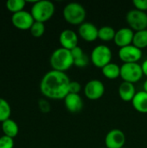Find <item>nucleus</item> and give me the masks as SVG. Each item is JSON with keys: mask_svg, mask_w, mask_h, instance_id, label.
I'll list each match as a JSON object with an SVG mask.
<instances>
[{"mask_svg": "<svg viewBox=\"0 0 147 148\" xmlns=\"http://www.w3.org/2000/svg\"><path fill=\"white\" fill-rule=\"evenodd\" d=\"M70 82L66 73L52 69L42 76L40 82V91L48 99L64 100L69 93Z\"/></svg>", "mask_w": 147, "mask_h": 148, "instance_id": "1", "label": "nucleus"}, {"mask_svg": "<svg viewBox=\"0 0 147 148\" xmlns=\"http://www.w3.org/2000/svg\"><path fill=\"white\" fill-rule=\"evenodd\" d=\"M49 64L53 70L66 73L74 66L71 51L62 47L55 49L49 57Z\"/></svg>", "mask_w": 147, "mask_h": 148, "instance_id": "2", "label": "nucleus"}, {"mask_svg": "<svg viewBox=\"0 0 147 148\" xmlns=\"http://www.w3.org/2000/svg\"><path fill=\"white\" fill-rule=\"evenodd\" d=\"M64 20L71 25L80 26L85 22L87 12L84 6L79 3L72 2L66 4L62 10Z\"/></svg>", "mask_w": 147, "mask_h": 148, "instance_id": "3", "label": "nucleus"}, {"mask_svg": "<svg viewBox=\"0 0 147 148\" xmlns=\"http://www.w3.org/2000/svg\"><path fill=\"white\" fill-rule=\"evenodd\" d=\"M55 4L49 0H39L33 3L30 13L35 22L46 23L55 14Z\"/></svg>", "mask_w": 147, "mask_h": 148, "instance_id": "4", "label": "nucleus"}, {"mask_svg": "<svg viewBox=\"0 0 147 148\" xmlns=\"http://www.w3.org/2000/svg\"><path fill=\"white\" fill-rule=\"evenodd\" d=\"M112 59L113 52L111 49L105 44H99L95 46L90 55V61L92 64L101 69L112 62Z\"/></svg>", "mask_w": 147, "mask_h": 148, "instance_id": "5", "label": "nucleus"}, {"mask_svg": "<svg viewBox=\"0 0 147 148\" xmlns=\"http://www.w3.org/2000/svg\"><path fill=\"white\" fill-rule=\"evenodd\" d=\"M143 75L141 65L139 62L123 63L120 66V78L123 82L134 84L139 82Z\"/></svg>", "mask_w": 147, "mask_h": 148, "instance_id": "6", "label": "nucleus"}, {"mask_svg": "<svg viewBox=\"0 0 147 148\" xmlns=\"http://www.w3.org/2000/svg\"><path fill=\"white\" fill-rule=\"evenodd\" d=\"M126 21L128 24V27L134 32L147 29L146 12L133 9L126 13Z\"/></svg>", "mask_w": 147, "mask_h": 148, "instance_id": "7", "label": "nucleus"}, {"mask_svg": "<svg viewBox=\"0 0 147 148\" xmlns=\"http://www.w3.org/2000/svg\"><path fill=\"white\" fill-rule=\"evenodd\" d=\"M119 58L124 63H135L139 62L142 56L143 52L140 49L137 48L133 44L119 49Z\"/></svg>", "mask_w": 147, "mask_h": 148, "instance_id": "8", "label": "nucleus"}, {"mask_svg": "<svg viewBox=\"0 0 147 148\" xmlns=\"http://www.w3.org/2000/svg\"><path fill=\"white\" fill-rule=\"evenodd\" d=\"M105 94L104 83L97 79L88 81L84 87V95L90 101H97Z\"/></svg>", "mask_w": 147, "mask_h": 148, "instance_id": "9", "label": "nucleus"}, {"mask_svg": "<svg viewBox=\"0 0 147 148\" xmlns=\"http://www.w3.org/2000/svg\"><path fill=\"white\" fill-rule=\"evenodd\" d=\"M11 23L15 28L20 30H29L32 27L35 20L30 12L27 10H22L17 13L12 14Z\"/></svg>", "mask_w": 147, "mask_h": 148, "instance_id": "10", "label": "nucleus"}, {"mask_svg": "<svg viewBox=\"0 0 147 148\" xmlns=\"http://www.w3.org/2000/svg\"><path fill=\"white\" fill-rule=\"evenodd\" d=\"M126 134L120 129H112L105 136V147L122 148L126 144Z\"/></svg>", "mask_w": 147, "mask_h": 148, "instance_id": "11", "label": "nucleus"}, {"mask_svg": "<svg viewBox=\"0 0 147 148\" xmlns=\"http://www.w3.org/2000/svg\"><path fill=\"white\" fill-rule=\"evenodd\" d=\"M59 42L62 48L71 50L78 46L79 36L75 30L66 29L60 33Z\"/></svg>", "mask_w": 147, "mask_h": 148, "instance_id": "12", "label": "nucleus"}, {"mask_svg": "<svg viewBox=\"0 0 147 148\" xmlns=\"http://www.w3.org/2000/svg\"><path fill=\"white\" fill-rule=\"evenodd\" d=\"M99 29L92 23L84 22L78 28V36L85 42H92L98 39Z\"/></svg>", "mask_w": 147, "mask_h": 148, "instance_id": "13", "label": "nucleus"}, {"mask_svg": "<svg viewBox=\"0 0 147 148\" xmlns=\"http://www.w3.org/2000/svg\"><path fill=\"white\" fill-rule=\"evenodd\" d=\"M134 36V31L129 27L120 28L116 31L113 42L116 46L120 49L133 44V40Z\"/></svg>", "mask_w": 147, "mask_h": 148, "instance_id": "14", "label": "nucleus"}, {"mask_svg": "<svg viewBox=\"0 0 147 148\" xmlns=\"http://www.w3.org/2000/svg\"><path fill=\"white\" fill-rule=\"evenodd\" d=\"M63 101L66 109L72 114L79 113L80 111H81L84 106L83 100L79 94L68 93Z\"/></svg>", "mask_w": 147, "mask_h": 148, "instance_id": "15", "label": "nucleus"}, {"mask_svg": "<svg viewBox=\"0 0 147 148\" xmlns=\"http://www.w3.org/2000/svg\"><path fill=\"white\" fill-rule=\"evenodd\" d=\"M136 88L134 84L126 82H122L118 88V94L120 98L125 101V102H130L133 101L136 95Z\"/></svg>", "mask_w": 147, "mask_h": 148, "instance_id": "16", "label": "nucleus"}, {"mask_svg": "<svg viewBox=\"0 0 147 148\" xmlns=\"http://www.w3.org/2000/svg\"><path fill=\"white\" fill-rule=\"evenodd\" d=\"M131 102L137 112L140 114H147V93L145 91L141 90L137 92Z\"/></svg>", "mask_w": 147, "mask_h": 148, "instance_id": "17", "label": "nucleus"}, {"mask_svg": "<svg viewBox=\"0 0 147 148\" xmlns=\"http://www.w3.org/2000/svg\"><path fill=\"white\" fill-rule=\"evenodd\" d=\"M1 128H2V132L3 135L10 137L12 139L16 137L19 133V127H18L17 123L11 119H9L2 122Z\"/></svg>", "mask_w": 147, "mask_h": 148, "instance_id": "18", "label": "nucleus"}, {"mask_svg": "<svg viewBox=\"0 0 147 148\" xmlns=\"http://www.w3.org/2000/svg\"><path fill=\"white\" fill-rule=\"evenodd\" d=\"M102 75L108 80H115L120 77V66L117 63L110 62L101 69Z\"/></svg>", "mask_w": 147, "mask_h": 148, "instance_id": "19", "label": "nucleus"}, {"mask_svg": "<svg viewBox=\"0 0 147 148\" xmlns=\"http://www.w3.org/2000/svg\"><path fill=\"white\" fill-rule=\"evenodd\" d=\"M115 34H116V31L113 27L105 25V26L99 28L98 39L103 42H111V41H113Z\"/></svg>", "mask_w": 147, "mask_h": 148, "instance_id": "20", "label": "nucleus"}, {"mask_svg": "<svg viewBox=\"0 0 147 148\" xmlns=\"http://www.w3.org/2000/svg\"><path fill=\"white\" fill-rule=\"evenodd\" d=\"M133 44L141 50L147 48V29L134 32Z\"/></svg>", "mask_w": 147, "mask_h": 148, "instance_id": "21", "label": "nucleus"}, {"mask_svg": "<svg viewBox=\"0 0 147 148\" xmlns=\"http://www.w3.org/2000/svg\"><path fill=\"white\" fill-rule=\"evenodd\" d=\"M11 115V108L9 102L3 98L0 97V122H3L10 119Z\"/></svg>", "mask_w": 147, "mask_h": 148, "instance_id": "22", "label": "nucleus"}, {"mask_svg": "<svg viewBox=\"0 0 147 148\" xmlns=\"http://www.w3.org/2000/svg\"><path fill=\"white\" fill-rule=\"evenodd\" d=\"M25 5H26V1L24 0H8L6 2L7 10L12 14L23 10Z\"/></svg>", "mask_w": 147, "mask_h": 148, "instance_id": "23", "label": "nucleus"}, {"mask_svg": "<svg viewBox=\"0 0 147 148\" xmlns=\"http://www.w3.org/2000/svg\"><path fill=\"white\" fill-rule=\"evenodd\" d=\"M31 35L34 37H41L44 35L45 32V24L43 23H40V22H35L32 25V27L29 29Z\"/></svg>", "mask_w": 147, "mask_h": 148, "instance_id": "24", "label": "nucleus"}, {"mask_svg": "<svg viewBox=\"0 0 147 148\" xmlns=\"http://www.w3.org/2000/svg\"><path fill=\"white\" fill-rule=\"evenodd\" d=\"M15 142L10 137L3 135L0 137V148H14Z\"/></svg>", "mask_w": 147, "mask_h": 148, "instance_id": "25", "label": "nucleus"}, {"mask_svg": "<svg viewBox=\"0 0 147 148\" xmlns=\"http://www.w3.org/2000/svg\"><path fill=\"white\" fill-rule=\"evenodd\" d=\"M89 61H90V58H88V56L85 54L82 57L74 61V66L77 68H85L86 66L88 65Z\"/></svg>", "mask_w": 147, "mask_h": 148, "instance_id": "26", "label": "nucleus"}, {"mask_svg": "<svg viewBox=\"0 0 147 148\" xmlns=\"http://www.w3.org/2000/svg\"><path fill=\"white\" fill-rule=\"evenodd\" d=\"M133 4L134 6V9L136 10L144 12L147 10V0H133Z\"/></svg>", "mask_w": 147, "mask_h": 148, "instance_id": "27", "label": "nucleus"}, {"mask_svg": "<svg viewBox=\"0 0 147 148\" xmlns=\"http://www.w3.org/2000/svg\"><path fill=\"white\" fill-rule=\"evenodd\" d=\"M81 90V85L79 82L71 81L68 88V91L70 94H79Z\"/></svg>", "mask_w": 147, "mask_h": 148, "instance_id": "28", "label": "nucleus"}, {"mask_svg": "<svg viewBox=\"0 0 147 148\" xmlns=\"http://www.w3.org/2000/svg\"><path fill=\"white\" fill-rule=\"evenodd\" d=\"M70 51H71L72 56H73V58H74V61L76 60V59H79V58L82 57V56L85 55V53L83 52L82 49H81V47H79V46L74 48V49H71Z\"/></svg>", "mask_w": 147, "mask_h": 148, "instance_id": "29", "label": "nucleus"}, {"mask_svg": "<svg viewBox=\"0 0 147 148\" xmlns=\"http://www.w3.org/2000/svg\"><path fill=\"white\" fill-rule=\"evenodd\" d=\"M39 108L42 113H49L50 111V105L45 99H41L39 101Z\"/></svg>", "mask_w": 147, "mask_h": 148, "instance_id": "30", "label": "nucleus"}, {"mask_svg": "<svg viewBox=\"0 0 147 148\" xmlns=\"http://www.w3.org/2000/svg\"><path fill=\"white\" fill-rule=\"evenodd\" d=\"M140 65H141V69L143 71V75L147 77V59H146Z\"/></svg>", "mask_w": 147, "mask_h": 148, "instance_id": "31", "label": "nucleus"}, {"mask_svg": "<svg viewBox=\"0 0 147 148\" xmlns=\"http://www.w3.org/2000/svg\"><path fill=\"white\" fill-rule=\"evenodd\" d=\"M143 91H145L146 93H147V79L143 83Z\"/></svg>", "mask_w": 147, "mask_h": 148, "instance_id": "32", "label": "nucleus"}, {"mask_svg": "<svg viewBox=\"0 0 147 148\" xmlns=\"http://www.w3.org/2000/svg\"><path fill=\"white\" fill-rule=\"evenodd\" d=\"M122 148H127V147H122Z\"/></svg>", "mask_w": 147, "mask_h": 148, "instance_id": "33", "label": "nucleus"}, {"mask_svg": "<svg viewBox=\"0 0 147 148\" xmlns=\"http://www.w3.org/2000/svg\"><path fill=\"white\" fill-rule=\"evenodd\" d=\"M101 148H106V147H101Z\"/></svg>", "mask_w": 147, "mask_h": 148, "instance_id": "34", "label": "nucleus"}]
</instances>
